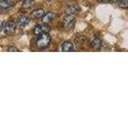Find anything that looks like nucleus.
I'll return each instance as SVG.
<instances>
[{
	"label": "nucleus",
	"instance_id": "nucleus-1",
	"mask_svg": "<svg viewBox=\"0 0 128 120\" xmlns=\"http://www.w3.org/2000/svg\"><path fill=\"white\" fill-rule=\"evenodd\" d=\"M50 36L47 33H42L38 34V37L36 39V45L39 49H45L50 42Z\"/></svg>",
	"mask_w": 128,
	"mask_h": 120
},
{
	"label": "nucleus",
	"instance_id": "nucleus-2",
	"mask_svg": "<svg viewBox=\"0 0 128 120\" xmlns=\"http://www.w3.org/2000/svg\"><path fill=\"white\" fill-rule=\"evenodd\" d=\"M63 24L64 27L66 30H72L75 24V18L72 14H67L63 20Z\"/></svg>",
	"mask_w": 128,
	"mask_h": 120
},
{
	"label": "nucleus",
	"instance_id": "nucleus-3",
	"mask_svg": "<svg viewBox=\"0 0 128 120\" xmlns=\"http://www.w3.org/2000/svg\"><path fill=\"white\" fill-rule=\"evenodd\" d=\"M4 31L6 34H9V35H12L15 33L16 31V25L14 22L12 21H9L7 22L5 26H4Z\"/></svg>",
	"mask_w": 128,
	"mask_h": 120
},
{
	"label": "nucleus",
	"instance_id": "nucleus-4",
	"mask_svg": "<svg viewBox=\"0 0 128 120\" xmlns=\"http://www.w3.org/2000/svg\"><path fill=\"white\" fill-rule=\"evenodd\" d=\"M50 30V28L49 26L47 25H37L34 29V33L35 34H41L42 33H47L48 31Z\"/></svg>",
	"mask_w": 128,
	"mask_h": 120
},
{
	"label": "nucleus",
	"instance_id": "nucleus-5",
	"mask_svg": "<svg viewBox=\"0 0 128 120\" xmlns=\"http://www.w3.org/2000/svg\"><path fill=\"white\" fill-rule=\"evenodd\" d=\"M54 18H55V14L54 12H48V13H46V14H44L42 16V22L44 24H48Z\"/></svg>",
	"mask_w": 128,
	"mask_h": 120
},
{
	"label": "nucleus",
	"instance_id": "nucleus-6",
	"mask_svg": "<svg viewBox=\"0 0 128 120\" xmlns=\"http://www.w3.org/2000/svg\"><path fill=\"white\" fill-rule=\"evenodd\" d=\"M30 19L28 17H26V16H20L17 21L18 25L21 27H24L27 26L28 24L30 23Z\"/></svg>",
	"mask_w": 128,
	"mask_h": 120
},
{
	"label": "nucleus",
	"instance_id": "nucleus-7",
	"mask_svg": "<svg viewBox=\"0 0 128 120\" xmlns=\"http://www.w3.org/2000/svg\"><path fill=\"white\" fill-rule=\"evenodd\" d=\"M73 43L71 42L66 41L64 42L62 45V50L64 52H70L71 50H73Z\"/></svg>",
	"mask_w": 128,
	"mask_h": 120
},
{
	"label": "nucleus",
	"instance_id": "nucleus-8",
	"mask_svg": "<svg viewBox=\"0 0 128 120\" xmlns=\"http://www.w3.org/2000/svg\"><path fill=\"white\" fill-rule=\"evenodd\" d=\"M44 14H45L44 10L42 9H38V10H35L32 12L30 16L32 18H42Z\"/></svg>",
	"mask_w": 128,
	"mask_h": 120
},
{
	"label": "nucleus",
	"instance_id": "nucleus-9",
	"mask_svg": "<svg viewBox=\"0 0 128 120\" xmlns=\"http://www.w3.org/2000/svg\"><path fill=\"white\" fill-rule=\"evenodd\" d=\"M79 10H80V8L78 6L73 5V6H69L67 8L66 13L68 14H77Z\"/></svg>",
	"mask_w": 128,
	"mask_h": 120
},
{
	"label": "nucleus",
	"instance_id": "nucleus-10",
	"mask_svg": "<svg viewBox=\"0 0 128 120\" xmlns=\"http://www.w3.org/2000/svg\"><path fill=\"white\" fill-rule=\"evenodd\" d=\"M91 46L94 49H99L102 46V42L98 38H94L91 41Z\"/></svg>",
	"mask_w": 128,
	"mask_h": 120
},
{
	"label": "nucleus",
	"instance_id": "nucleus-11",
	"mask_svg": "<svg viewBox=\"0 0 128 120\" xmlns=\"http://www.w3.org/2000/svg\"><path fill=\"white\" fill-rule=\"evenodd\" d=\"M34 0H24L22 2V8H24V9H30V8L34 6Z\"/></svg>",
	"mask_w": 128,
	"mask_h": 120
},
{
	"label": "nucleus",
	"instance_id": "nucleus-12",
	"mask_svg": "<svg viewBox=\"0 0 128 120\" xmlns=\"http://www.w3.org/2000/svg\"><path fill=\"white\" fill-rule=\"evenodd\" d=\"M12 0H0V6L4 9L10 7L11 6Z\"/></svg>",
	"mask_w": 128,
	"mask_h": 120
},
{
	"label": "nucleus",
	"instance_id": "nucleus-13",
	"mask_svg": "<svg viewBox=\"0 0 128 120\" xmlns=\"http://www.w3.org/2000/svg\"><path fill=\"white\" fill-rule=\"evenodd\" d=\"M118 2H119V6L120 7L124 8V9L127 8V6H128V0H119Z\"/></svg>",
	"mask_w": 128,
	"mask_h": 120
},
{
	"label": "nucleus",
	"instance_id": "nucleus-14",
	"mask_svg": "<svg viewBox=\"0 0 128 120\" xmlns=\"http://www.w3.org/2000/svg\"><path fill=\"white\" fill-rule=\"evenodd\" d=\"M8 51H10V52H18L19 51V50L18 49H17L15 46H11L9 50H8Z\"/></svg>",
	"mask_w": 128,
	"mask_h": 120
},
{
	"label": "nucleus",
	"instance_id": "nucleus-15",
	"mask_svg": "<svg viewBox=\"0 0 128 120\" xmlns=\"http://www.w3.org/2000/svg\"><path fill=\"white\" fill-rule=\"evenodd\" d=\"M105 2H118L119 0H103Z\"/></svg>",
	"mask_w": 128,
	"mask_h": 120
},
{
	"label": "nucleus",
	"instance_id": "nucleus-16",
	"mask_svg": "<svg viewBox=\"0 0 128 120\" xmlns=\"http://www.w3.org/2000/svg\"><path fill=\"white\" fill-rule=\"evenodd\" d=\"M2 28V22L1 20H0V31H1Z\"/></svg>",
	"mask_w": 128,
	"mask_h": 120
},
{
	"label": "nucleus",
	"instance_id": "nucleus-17",
	"mask_svg": "<svg viewBox=\"0 0 128 120\" xmlns=\"http://www.w3.org/2000/svg\"><path fill=\"white\" fill-rule=\"evenodd\" d=\"M48 1H50V0H48Z\"/></svg>",
	"mask_w": 128,
	"mask_h": 120
}]
</instances>
